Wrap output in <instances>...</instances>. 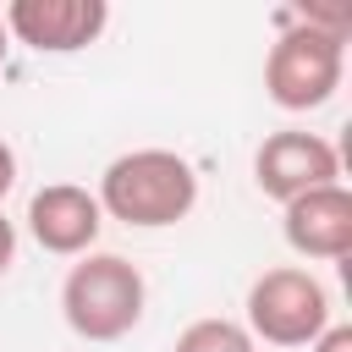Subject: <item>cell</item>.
<instances>
[{
    "label": "cell",
    "mask_w": 352,
    "mask_h": 352,
    "mask_svg": "<svg viewBox=\"0 0 352 352\" xmlns=\"http://www.w3.org/2000/svg\"><path fill=\"white\" fill-rule=\"evenodd\" d=\"M94 198L110 220L138 226V231H160V226H176V220L192 214L198 170L170 148H132V154L104 165Z\"/></svg>",
    "instance_id": "cell-1"
},
{
    "label": "cell",
    "mask_w": 352,
    "mask_h": 352,
    "mask_svg": "<svg viewBox=\"0 0 352 352\" xmlns=\"http://www.w3.org/2000/svg\"><path fill=\"white\" fill-rule=\"evenodd\" d=\"M148 286L121 253H82L60 280V314L82 341H121L138 330Z\"/></svg>",
    "instance_id": "cell-2"
},
{
    "label": "cell",
    "mask_w": 352,
    "mask_h": 352,
    "mask_svg": "<svg viewBox=\"0 0 352 352\" xmlns=\"http://www.w3.org/2000/svg\"><path fill=\"white\" fill-rule=\"evenodd\" d=\"M275 44L264 55V88L280 110H319L336 99L341 88V72H346V44L319 33V28H302L286 11H275Z\"/></svg>",
    "instance_id": "cell-3"
},
{
    "label": "cell",
    "mask_w": 352,
    "mask_h": 352,
    "mask_svg": "<svg viewBox=\"0 0 352 352\" xmlns=\"http://www.w3.org/2000/svg\"><path fill=\"white\" fill-rule=\"evenodd\" d=\"M330 324V292L308 270H264L248 286V336L270 346H314L319 330Z\"/></svg>",
    "instance_id": "cell-4"
},
{
    "label": "cell",
    "mask_w": 352,
    "mask_h": 352,
    "mask_svg": "<svg viewBox=\"0 0 352 352\" xmlns=\"http://www.w3.org/2000/svg\"><path fill=\"white\" fill-rule=\"evenodd\" d=\"M0 22L11 38H22L38 55H77L104 33L110 6L104 0H11Z\"/></svg>",
    "instance_id": "cell-5"
},
{
    "label": "cell",
    "mask_w": 352,
    "mask_h": 352,
    "mask_svg": "<svg viewBox=\"0 0 352 352\" xmlns=\"http://www.w3.org/2000/svg\"><path fill=\"white\" fill-rule=\"evenodd\" d=\"M336 176H341V160L319 132H270L253 154V182L275 204H292L314 187H330Z\"/></svg>",
    "instance_id": "cell-6"
},
{
    "label": "cell",
    "mask_w": 352,
    "mask_h": 352,
    "mask_svg": "<svg viewBox=\"0 0 352 352\" xmlns=\"http://www.w3.org/2000/svg\"><path fill=\"white\" fill-rule=\"evenodd\" d=\"M99 226H104V209H99V198H94L88 187H77V182H50V187H38V192L28 198V231H33V242H38L44 253L82 258V253L94 248Z\"/></svg>",
    "instance_id": "cell-7"
},
{
    "label": "cell",
    "mask_w": 352,
    "mask_h": 352,
    "mask_svg": "<svg viewBox=\"0 0 352 352\" xmlns=\"http://www.w3.org/2000/svg\"><path fill=\"white\" fill-rule=\"evenodd\" d=\"M280 209H286L280 231H286V248H292V253L324 258V264L352 253V192H346L341 182L314 187V192H302V198H292V204H280Z\"/></svg>",
    "instance_id": "cell-8"
},
{
    "label": "cell",
    "mask_w": 352,
    "mask_h": 352,
    "mask_svg": "<svg viewBox=\"0 0 352 352\" xmlns=\"http://www.w3.org/2000/svg\"><path fill=\"white\" fill-rule=\"evenodd\" d=\"M176 352H258L236 319H192L176 336Z\"/></svg>",
    "instance_id": "cell-9"
},
{
    "label": "cell",
    "mask_w": 352,
    "mask_h": 352,
    "mask_svg": "<svg viewBox=\"0 0 352 352\" xmlns=\"http://www.w3.org/2000/svg\"><path fill=\"white\" fill-rule=\"evenodd\" d=\"M292 16H297L302 28H319V33L341 38V44H346V33H352V6H346V0H302V6H292Z\"/></svg>",
    "instance_id": "cell-10"
},
{
    "label": "cell",
    "mask_w": 352,
    "mask_h": 352,
    "mask_svg": "<svg viewBox=\"0 0 352 352\" xmlns=\"http://www.w3.org/2000/svg\"><path fill=\"white\" fill-rule=\"evenodd\" d=\"M308 352H352V324H324Z\"/></svg>",
    "instance_id": "cell-11"
},
{
    "label": "cell",
    "mask_w": 352,
    "mask_h": 352,
    "mask_svg": "<svg viewBox=\"0 0 352 352\" xmlns=\"http://www.w3.org/2000/svg\"><path fill=\"white\" fill-rule=\"evenodd\" d=\"M11 264H16V226L0 214V275H6Z\"/></svg>",
    "instance_id": "cell-12"
},
{
    "label": "cell",
    "mask_w": 352,
    "mask_h": 352,
    "mask_svg": "<svg viewBox=\"0 0 352 352\" xmlns=\"http://www.w3.org/2000/svg\"><path fill=\"white\" fill-rule=\"evenodd\" d=\"M16 187V154H11V143L0 138V198Z\"/></svg>",
    "instance_id": "cell-13"
},
{
    "label": "cell",
    "mask_w": 352,
    "mask_h": 352,
    "mask_svg": "<svg viewBox=\"0 0 352 352\" xmlns=\"http://www.w3.org/2000/svg\"><path fill=\"white\" fill-rule=\"evenodd\" d=\"M6 38H11V33H6V22H0V66H6V50H11Z\"/></svg>",
    "instance_id": "cell-14"
}]
</instances>
